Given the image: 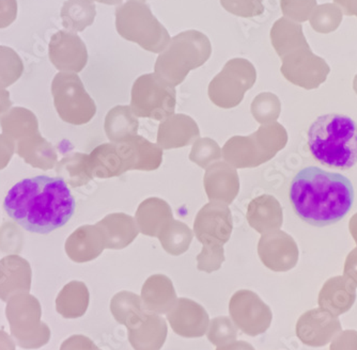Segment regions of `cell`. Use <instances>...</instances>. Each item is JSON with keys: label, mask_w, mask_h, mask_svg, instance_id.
<instances>
[{"label": "cell", "mask_w": 357, "mask_h": 350, "mask_svg": "<svg viewBox=\"0 0 357 350\" xmlns=\"http://www.w3.org/2000/svg\"><path fill=\"white\" fill-rule=\"evenodd\" d=\"M280 7L284 17L304 23L310 19L312 10L317 7V0H280Z\"/></svg>", "instance_id": "15"}, {"label": "cell", "mask_w": 357, "mask_h": 350, "mask_svg": "<svg viewBox=\"0 0 357 350\" xmlns=\"http://www.w3.org/2000/svg\"><path fill=\"white\" fill-rule=\"evenodd\" d=\"M344 277L357 286V247L347 257L344 264Z\"/></svg>", "instance_id": "18"}, {"label": "cell", "mask_w": 357, "mask_h": 350, "mask_svg": "<svg viewBox=\"0 0 357 350\" xmlns=\"http://www.w3.org/2000/svg\"><path fill=\"white\" fill-rule=\"evenodd\" d=\"M334 1L342 9V13L349 17H357V0H334Z\"/></svg>", "instance_id": "19"}, {"label": "cell", "mask_w": 357, "mask_h": 350, "mask_svg": "<svg viewBox=\"0 0 357 350\" xmlns=\"http://www.w3.org/2000/svg\"><path fill=\"white\" fill-rule=\"evenodd\" d=\"M349 231L357 245V213L354 214L349 221Z\"/></svg>", "instance_id": "20"}, {"label": "cell", "mask_w": 357, "mask_h": 350, "mask_svg": "<svg viewBox=\"0 0 357 350\" xmlns=\"http://www.w3.org/2000/svg\"><path fill=\"white\" fill-rule=\"evenodd\" d=\"M353 89H354L355 93L357 94V74L354 77V81H353Z\"/></svg>", "instance_id": "22"}, {"label": "cell", "mask_w": 357, "mask_h": 350, "mask_svg": "<svg viewBox=\"0 0 357 350\" xmlns=\"http://www.w3.org/2000/svg\"><path fill=\"white\" fill-rule=\"evenodd\" d=\"M50 58L57 69L79 72L87 63V47L75 33L60 30L52 37Z\"/></svg>", "instance_id": "7"}, {"label": "cell", "mask_w": 357, "mask_h": 350, "mask_svg": "<svg viewBox=\"0 0 357 350\" xmlns=\"http://www.w3.org/2000/svg\"><path fill=\"white\" fill-rule=\"evenodd\" d=\"M93 1H98V3H105V5L117 6L121 5L123 0H93Z\"/></svg>", "instance_id": "21"}, {"label": "cell", "mask_w": 357, "mask_h": 350, "mask_svg": "<svg viewBox=\"0 0 357 350\" xmlns=\"http://www.w3.org/2000/svg\"><path fill=\"white\" fill-rule=\"evenodd\" d=\"M356 298V286L346 277L328 280L321 289L319 303L331 311L344 313L351 309Z\"/></svg>", "instance_id": "10"}, {"label": "cell", "mask_w": 357, "mask_h": 350, "mask_svg": "<svg viewBox=\"0 0 357 350\" xmlns=\"http://www.w3.org/2000/svg\"><path fill=\"white\" fill-rule=\"evenodd\" d=\"M331 69L326 60L312 53L310 46L282 58V73L290 83L314 90L326 81Z\"/></svg>", "instance_id": "6"}, {"label": "cell", "mask_w": 357, "mask_h": 350, "mask_svg": "<svg viewBox=\"0 0 357 350\" xmlns=\"http://www.w3.org/2000/svg\"><path fill=\"white\" fill-rule=\"evenodd\" d=\"M76 203L68 184L58 177H29L8 191L3 209L26 231L48 234L68 223Z\"/></svg>", "instance_id": "1"}, {"label": "cell", "mask_w": 357, "mask_h": 350, "mask_svg": "<svg viewBox=\"0 0 357 350\" xmlns=\"http://www.w3.org/2000/svg\"><path fill=\"white\" fill-rule=\"evenodd\" d=\"M21 58L7 46L0 45V83H11L21 75Z\"/></svg>", "instance_id": "14"}, {"label": "cell", "mask_w": 357, "mask_h": 350, "mask_svg": "<svg viewBox=\"0 0 357 350\" xmlns=\"http://www.w3.org/2000/svg\"><path fill=\"white\" fill-rule=\"evenodd\" d=\"M220 5L240 17H259L264 12V0H220Z\"/></svg>", "instance_id": "16"}, {"label": "cell", "mask_w": 357, "mask_h": 350, "mask_svg": "<svg viewBox=\"0 0 357 350\" xmlns=\"http://www.w3.org/2000/svg\"><path fill=\"white\" fill-rule=\"evenodd\" d=\"M118 33L142 49L160 53L167 47L170 35L167 29L152 14L144 0H126L116 10Z\"/></svg>", "instance_id": "5"}, {"label": "cell", "mask_w": 357, "mask_h": 350, "mask_svg": "<svg viewBox=\"0 0 357 350\" xmlns=\"http://www.w3.org/2000/svg\"><path fill=\"white\" fill-rule=\"evenodd\" d=\"M17 17V0H0V29L9 27Z\"/></svg>", "instance_id": "17"}, {"label": "cell", "mask_w": 357, "mask_h": 350, "mask_svg": "<svg viewBox=\"0 0 357 350\" xmlns=\"http://www.w3.org/2000/svg\"><path fill=\"white\" fill-rule=\"evenodd\" d=\"M93 0H67L62 6L60 17L62 26L71 33H82L93 24L96 19Z\"/></svg>", "instance_id": "12"}, {"label": "cell", "mask_w": 357, "mask_h": 350, "mask_svg": "<svg viewBox=\"0 0 357 350\" xmlns=\"http://www.w3.org/2000/svg\"><path fill=\"white\" fill-rule=\"evenodd\" d=\"M289 198L298 218L317 228L328 227L348 215L354 202V188L342 174L307 167L296 174Z\"/></svg>", "instance_id": "2"}, {"label": "cell", "mask_w": 357, "mask_h": 350, "mask_svg": "<svg viewBox=\"0 0 357 350\" xmlns=\"http://www.w3.org/2000/svg\"><path fill=\"white\" fill-rule=\"evenodd\" d=\"M212 51L208 37L197 30H188L170 39L167 47L156 61L158 77L166 83H181L186 74L200 67L208 59Z\"/></svg>", "instance_id": "4"}, {"label": "cell", "mask_w": 357, "mask_h": 350, "mask_svg": "<svg viewBox=\"0 0 357 350\" xmlns=\"http://www.w3.org/2000/svg\"><path fill=\"white\" fill-rule=\"evenodd\" d=\"M308 148L324 167L347 171L357 163V123L347 116L328 113L310 125Z\"/></svg>", "instance_id": "3"}, {"label": "cell", "mask_w": 357, "mask_h": 350, "mask_svg": "<svg viewBox=\"0 0 357 350\" xmlns=\"http://www.w3.org/2000/svg\"><path fill=\"white\" fill-rule=\"evenodd\" d=\"M256 81V70L245 59L230 60L220 75L216 76L210 86L214 97H236L238 94L250 89Z\"/></svg>", "instance_id": "8"}, {"label": "cell", "mask_w": 357, "mask_h": 350, "mask_svg": "<svg viewBox=\"0 0 357 350\" xmlns=\"http://www.w3.org/2000/svg\"><path fill=\"white\" fill-rule=\"evenodd\" d=\"M268 267L274 270H288L296 266L298 249L294 238L284 232L268 236L266 241Z\"/></svg>", "instance_id": "11"}, {"label": "cell", "mask_w": 357, "mask_h": 350, "mask_svg": "<svg viewBox=\"0 0 357 350\" xmlns=\"http://www.w3.org/2000/svg\"><path fill=\"white\" fill-rule=\"evenodd\" d=\"M344 13L336 3L317 6L310 14V22L312 29L319 33H331L342 24Z\"/></svg>", "instance_id": "13"}, {"label": "cell", "mask_w": 357, "mask_h": 350, "mask_svg": "<svg viewBox=\"0 0 357 350\" xmlns=\"http://www.w3.org/2000/svg\"><path fill=\"white\" fill-rule=\"evenodd\" d=\"M271 41L282 59L298 49L310 46L303 33L302 25L287 17H282L275 22L271 29Z\"/></svg>", "instance_id": "9"}]
</instances>
